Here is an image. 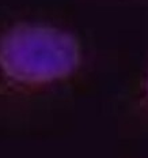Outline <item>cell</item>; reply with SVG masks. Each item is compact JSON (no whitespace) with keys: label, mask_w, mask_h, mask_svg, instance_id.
I'll return each mask as SVG.
<instances>
[{"label":"cell","mask_w":148,"mask_h":158,"mask_svg":"<svg viewBox=\"0 0 148 158\" xmlns=\"http://www.w3.org/2000/svg\"><path fill=\"white\" fill-rule=\"evenodd\" d=\"M79 60L76 38L53 26L21 23L0 35V74L11 85L52 83L68 77Z\"/></svg>","instance_id":"obj_1"},{"label":"cell","mask_w":148,"mask_h":158,"mask_svg":"<svg viewBox=\"0 0 148 158\" xmlns=\"http://www.w3.org/2000/svg\"><path fill=\"white\" fill-rule=\"evenodd\" d=\"M147 93H148V81H147Z\"/></svg>","instance_id":"obj_2"}]
</instances>
